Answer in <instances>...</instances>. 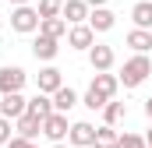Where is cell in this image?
<instances>
[{
  "instance_id": "obj_12",
  "label": "cell",
  "mask_w": 152,
  "mask_h": 148,
  "mask_svg": "<svg viewBox=\"0 0 152 148\" xmlns=\"http://www.w3.org/2000/svg\"><path fill=\"white\" fill-rule=\"evenodd\" d=\"M113 25H117V14L106 11V7H96V11L88 14V28H92V32H110Z\"/></svg>"
},
{
  "instance_id": "obj_1",
  "label": "cell",
  "mask_w": 152,
  "mask_h": 148,
  "mask_svg": "<svg viewBox=\"0 0 152 148\" xmlns=\"http://www.w3.org/2000/svg\"><path fill=\"white\" fill-rule=\"evenodd\" d=\"M152 74V64L145 53H134L127 64H124V71H120V81H124V88H138L145 78Z\"/></svg>"
},
{
  "instance_id": "obj_3",
  "label": "cell",
  "mask_w": 152,
  "mask_h": 148,
  "mask_svg": "<svg viewBox=\"0 0 152 148\" xmlns=\"http://www.w3.org/2000/svg\"><path fill=\"white\" fill-rule=\"evenodd\" d=\"M11 28H14V32H36L39 28V11L36 7H14Z\"/></svg>"
},
{
  "instance_id": "obj_15",
  "label": "cell",
  "mask_w": 152,
  "mask_h": 148,
  "mask_svg": "<svg viewBox=\"0 0 152 148\" xmlns=\"http://www.w3.org/2000/svg\"><path fill=\"white\" fill-rule=\"evenodd\" d=\"M75 102H78V95H75V88H60V92H53V113H64L67 116V110H75Z\"/></svg>"
},
{
  "instance_id": "obj_10",
  "label": "cell",
  "mask_w": 152,
  "mask_h": 148,
  "mask_svg": "<svg viewBox=\"0 0 152 148\" xmlns=\"http://www.w3.org/2000/svg\"><path fill=\"white\" fill-rule=\"evenodd\" d=\"M67 42H71V49H92V42H96V32H92L88 25H71V32H67Z\"/></svg>"
},
{
  "instance_id": "obj_32",
  "label": "cell",
  "mask_w": 152,
  "mask_h": 148,
  "mask_svg": "<svg viewBox=\"0 0 152 148\" xmlns=\"http://www.w3.org/2000/svg\"><path fill=\"white\" fill-rule=\"evenodd\" d=\"M0 28H4V18H0Z\"/></svg>"
},
{
  "instance_id": "obj_19",
  "label": "cell",
  "mask_w": 152,
  "mask_h": 148,
  "mask_svg": "<svg viewBox=\"0 0 152 148\" xmlns=\"http://www.w3.org/2000/svg\"><path fill=\"white\" fill-rule=\"evenodd\" d=\"M127 46H131L134 53H149L152 49V32H142V28L127 32Z\"/></svg>"
},
{
  "instance_id": "obj_20",
  "label": "cell",
  "mask_w": 152,
  "mask_h": 148,
  "mask_svg": "<svg viewBox=\"0 0 152 148\" xmlns=\"http://www.w3.org/2000/svg\"><path fill=\"white\" fill-rule=\"evenodd\" d=\"M117 141H120L117 131L103 123V127H96V145H92V148H117Z\"/></svg>"
},
{
  "instance_id": "obj_16",
  "label": "cell",
  "mask_w": 152,
  "mask_h": 148,
  "mask_svg": "<svg viewBox=\"0 0 152 148\" xmlns=\"http://www.w3.org/2000/svg\"><path fill=\"white\" fill-rule=\"evenodd\" d=\"M32 53H36V60H53V57L60 53V46H57V39H46V36H39L36 42H32Z\"/></svg>"
},
{
  "instance_id": "obj_29",
  "label": "cell",
  "mask_w": 152,
  "mask_h": 148,
  "mask_svg": "<svg viewBox=\"0 0 152 148\" xmlns=\"http://www.w3.org/2000/svg\"><path fill=\"white\" fill-rule=\"evenodd\" d=\"M11 4H18V7H28V0H11Z\"/></svg>"
},
{
  "instance_id": "obj_31",
  "label": "cell",
  "mask_w": 152,
  "mask_h": 148,
  "mask_svg": "<svg viewBox=\"0 0 152 148\" xmlns=\"http://www.w3.org/2000/svg\"><path fill=\"white\" fill-rule=\"evenodd\" d=\"M53 148H67V145H53Z\"/></svg>"
},
{
  "instance_id": "obj_27",
  "label": "cell",
  "mask_w": 152,
  "mask_h": 148,
  "mask_svg": "<svg viewBox=\"0 0 152 148\" xmlns=\"http://www.w3.org/2000/svg\"><path fill=\"white\" fill-rule=\"evenodd\" d=\"M85 4H88L92 11H96V7H106V0H85Z\"/></svg>"
},
{
  "instance_id": "obj_4",
  "label": "cell",
  "mask_w": 152,
  "mask_h": 148,
  "mask_svg": "<svg viewBox=\"0 0 152 148\" xmlns=\"http://www.w3.org/2000/svg\"><path fill=\"white\" fill-rule=\"evenodd\" d=\"M67 131H71V127H67V116H64V113H53L50 120H42V134H46L53 145H64Z\"/></svg>"
},
{
  "instance_id": "obj_17",
  "label": "cell",
  "mask_w": 152,
  "mask_h": 148,
  "mask_svg": "<svg viewBox=\"0 0 152 148\" xmlns=\"http://www.w3.org/2000/svg\"><path fill=\"white\" fill-rule=\"evenodd\" d=\"M131 18H134V25H138L142 32H149V28H152V4H149V0H138L134 11H131Z\"/></svg>"
},
{
  "instance_id": "obj_7",
  "label": "cell",
  "mask_w": 152,
  "mask_h": 148,
  "mask_svg": "<svg viewBox=\"0 0 152 148\" xmlns=\"http://www.w3.org/2000/svg\"><path fill=\"white\" fill-rule=\"evenodd\" d=\"M21 85H25V71L21 67H0V95L21 92Z\"/></svg>"
},
{
  "instance_id": "obj_2",
  "label": "cell",
  "mask_w": 152,
  "mask_h": 148,
  "mask_svg": "<svg viewBox=\"0 0 152 148\" xmlns=\"http://www.w3.org/2000/svg\"><path fill=\"white\" fill-rule=\"evenodd\" d=\"M28 113V99L21 92H11V95H0V116L4 120H21Z\"/></svg>"
},
{
  "instance_id": "obj_13",
  "label": "cell",
  "mask_w": 152,
  "mask_h": 148,
  "mask_svg": "<svg viewBox=\"0 0 152 148\" xmlns=\"http://www.w3.org/2000/svg\"><path fill=\"white\" fill-rule=\"evenodd\" d=\"M117 85H120V78H113V74H96V81H92V92H99L106 102L117 95Z\"/></svg>"
},
{
  "instance_id": "obj_8",
  "label": "cell",
  "mask_w": 152,
  "mask_h": 148,
  "mask_svg": "<svg viewBox=\"0 0 152 148\" xmlns=\"http://www.w3.org/2000/svg\"><path fill=\"white\" fill-rule=\"evenodd\" d=\"M36 88L42 92V95H53V92H60L64 88V78H60V71L57 67H42L36 78Z\"/></svg>"
},
{
  "instance_id": "obj_21",
  "label": "cell",
  "mask_w": 152,
  "mask_h": 148,
  "mask_svg": "<svg viewBox=\"0 0 152 148\" xmlns=\"http://www.w3.org/2000/svg\"><path fill=\"white\" fill-rule=\"evenodd\" d=\"M39 21H46V18H60V11H64V0H39Z\"/></svg>"
},
{
  "instance_id": "obj_14",
  "label": "cell",
  "mask_w": 152,
  "mask_h": 148,
  "mask_svg": "<svg viewBox=\"0 0 152 148\" xmlns=\"http://www.w3.org/2000/svg\"><path fill=\"white\" fill-rule=\"evenodd\" d=\"M39 36L60 42V36H67V21L64 18H46V21H39Z\"/></svg>"
},
{
  "instance_id": "obj_5",
  "label": "cell",
  "mask_w": 152,
  "mask_h": 148,
  "mask_svg": "<svg viewBox=\"0 0 152 148\" xmlns=\"http://www.w3.org/2000/svg\"><path fill=\"white\" fill-rule=\"evenodd\" d=\"M67 141L78 145V148H92L96 145V127L85 123V120H78V123H71V131H67Z\"/></svg>"
},
{
  "instance_id": "obj_18",
  "label": "cell",
  "mask_w": 152,
  "mask_h": 148,
  "mask_svg": "<svg viewBox=\"0 0 152 148\" xmlns=\"http://www.w3.org/2000/svg\"><path fill=\"white\" fill-rule=\"evenodd\" d=\"M14 123H18V138H25V141H32L36 134H42V123H39L36 116H28V113L21 120H14Z\"/></svg>"
},
{
  "instance_id": "obj_23",
  "label": "cell",
  "mask_w": 152,
  "mask_h": 148,
  "mask_svg": "<svg viewBox=\"0 0 152 148\" xmlns=\"http://www.w3.org/2000/svg\"><path fill=\"white\" fill-rule=\"evenodd\" d=\"M85 106H88V110H106V99H103L99 92L88 88V92H85Z\"/></svg>"
},
{
  "instance_id": "obj_28",
  "label": "cell",
  "mask_w": 152,
  "mask_h": 148,
  "mask_svg": "<svg viewBox=\"0 0 152 148\" xmlns=\"http://www.w3.org/2000/svg\"><path fill=\"white\" fill-rule=\"evenodd\" d=\"M145 116H149V120H152V95H149V99H145Z\"/></svg>"
},
{
  "instance_id": "obj_9",
  "label": "cell",
  "mask_w": 152,
  "mask_h": 148,
  "mask_svg": "<svg viewBox=\"0 0 152 148\" xmlns=\"http://www.w3.org/2000/svg\"><path fill=\"white\" fill-rule=\"evenodd\" d=\"M88 14H92V7H88L85 0H67V4H64V11H60V18H64L67 25H81Z\"/></svg>"
},
{
  "instance_id": "obj_30",
  "label": "cell",
  "mask_w": 152,
  "mask_h": 148,
  "mask_svg": "<svg viewBox=\"0 0 152 148\" xmlns=\"http://www.w3.org/2000/svg\"><path fill=\"white\" fill-rule=\"evenodd\" d=\"M145 145H152V131H149V134H145Z\"/></svg>"
},
{
  "instance_id": "obj_26",
  "label": "cell",
  "mask_w": 152,
  "mask_h": 148,
  "mask_svg": "<svg viewBox=\"0 0 152 148\" xmlns=\"http://www.w3.org/2000/svg\"><path fill=\"white\" fill-rule=\"evenodd\" d=\"M4 148H36V145H32V141H25V138H11Z\"/></svg>"
},
{
  "instance_id": "obj_24",
  "label": "cell",
  "mask_w": 152,
  "mask_h": 148,
  "mask_svg": "<svg viewBox=\"0 0 152 148\" xmlns=\"http://www.w3.org/2000/svg\"><path fill=\"white\" fill-rule=\"evenodd\" d=\"M117 148H145V138H138V134H124V138L117 141Z\"/></svg>"
},
{
  "instance_id": "obj_25",
  "label": "cell",
  "mask_w": 152,
  "mask_h": 148,
  "mask_svg": "<svg viewBox=\"0 0 152 148\" xmlns=\"http://www.w3.org/2000/svg\"><path fill=\"white\" fill-rule=\"evenodd\" d=\"M7 141H11V120L0 116V145H7Z\"/></svg>"
},
{
  "instance_id": "obj_11",
  "label": "cell",
  "mask_w": 152,
  "mask_h": 148,
  "mask_svg": "<svg viewBox=\"0 0 152 148\" xmlns=\"http://www.w3.org/2000/svg\"><path fill=\"white\" fill-rule=\"evenodd\" d=\"M28 116H36L39 123H42V120H50V116H53V99H50V95H42V92H36V95L28 99Z\"/></svg>"
},
{
  "instance_id": "obj_6",
  "label": "cell",
  "mask_w": 152,
  "mask_h": 148,
  "mask_svg": "<svg viewBox=\"0 0 152 148\" xmlns=\"http://www.w3.org/2000/svg\"><path fill=\"white\" fill-rule=\"evenodd\" d=\"M88 64H92V71L96 74H106L110 67H113V46H92L88 49Z\"/></svg>"
},
{
  "instance_id": "obj_22",
  "label": "cell",
  "mask_w": 152,
  "mask_h": 148,
  "mask_svg": "<svg viewBox=\"0 0 152 148\" xmlns=\"http://www.w3.org/2000/svg\"><path fill=\"white\" fill-rule=\"evenodd\" d=\"M103 116H106V127H113V123H120V120L127 116V106H124V102H106Z\"/></svg>"
}]
</instances>
